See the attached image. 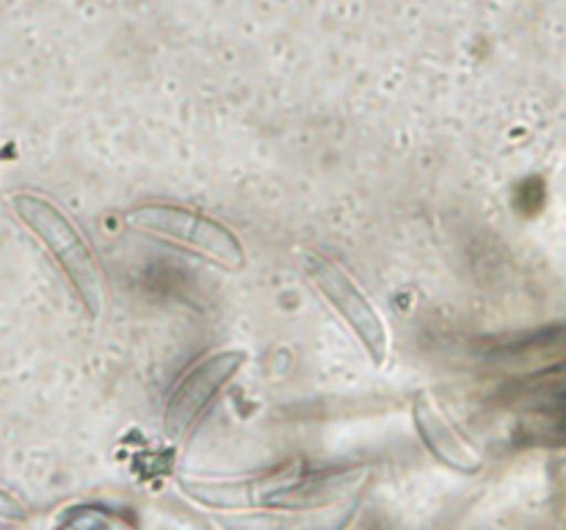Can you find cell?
<instances>
[{"mask_svg":"<svg viewBox=\"0 0 566 530\" xmlns=\"http://www.w3.org/2000/svg\"><path fill=\"white\" fill-rule=\"evenodd\" d=\"M25 519H28L25 502L0 486V522H25Z\"/></svg>","mask_w":566,"mask_h":530,"instance_id":"7","label":"cell"},{"mask_svg":"<svg viewBox=\"0 0 566 530\" xmlns=\"http://www.w3.org/2000/svg\"><path fill=\"white\" fill-rule=\"evenodd\" d=\"M415 425H418V434L423 436L426 447L440 458L448 467L459 469V473H479L481 458L462 436L453 431V425L448 423V417L442 414V409L431 401L429 395H420L412 406Z\"/></svg>","mask_w":566,"mask_h":530,"instance_id":"6","label":"cell"},{"mask_svg":"<svg viewBox=\"0 0 566 530\" xmlns=\"http://www.w3.org/2000/svg\"><path fill=\"white\" fill-rule=\"evenodd\" d=\"M304 274L310 276V282L315 285V290L326 298V301L335 307V312L352 326L354 335L359 337V342L365 346V351L374 357L376 364H381L387 359V348H390V337H387V326L381 320V315L376 312L374 304L359 293V287L332 263L329 257L315 252H302Z\"/></svg>","mask_w":566,"mask_h":530,"instance_id":"3","label":"cell"},{"mask_svg":"<svg viewBox=\"0 0 566 530\" xmlns=\"http://www.w3.org/2000/svg\"><path fill=\"white\" fill-rule=\"evenodd\" d=\"M127 226L149 237H164V241L182 243L193 248L202 257L224 265V268L241 271L247 265L241 237L221 221L199 213V210L180 208V204L149 202L127 210Z\"/></svg>","mask_w":566,"mask_h":530,"instance_id":"2","label":"cell"},{"mask_svg":"<svg viewBox=\"0 0 566 530\" xmlns=\"http://www.w3.org/2000/svg\"><path fill=\"white\" fill-rule=\"evenodd\" d=\"M243 362H247V353L235 351V348L208 353L205 359H199L171 390L164 412V434L171 442L186 439V434L193 428L199 414L210 406V401L241 370Z\"/></svg>","mask_w":566,"mask_h":530,"instance_id":"4","label":"cell"},{"mask_svg":"<svg viewBox=\"0 0 566 530\" xmlns=\"http://www.w3.org/2000/svg\"><path fill=\"white\" fill-rule=\"evenodd\" d=\"M363 478V467L335 469V473H315L302 480L293 478V469H287V473H282V478L271 486L269 495L263 497L260 506L293 508V511H298V508H318L326 506V502L340 500V497L348 495Z\"/></svg>","mask_w":566,"mask_h":530,"instance_id":"5","label":"cell"},{"mask_svg":"<svg viewBox=\"0 0 566 530\" xmlns=\"http://www.w3.org/2000/svg\"><path fill=\"white\" fill-rule=\"evenodd\" d=\"M9 208L14 210L17 219L22 221L28 232L42 243L55 259L64 276L70 279L72 290L88 309V315H103L105 304H108V279H105L103 268H99L97 257H94L92 246L86 237L77 232L70 215L61 213L48 197L33 191H17L9 197Z\"/></svg>","mask_w":566,"mask_h":530,"instance_id":"1","label":"cell"}]
</instances>
